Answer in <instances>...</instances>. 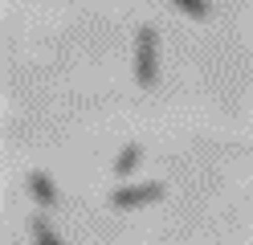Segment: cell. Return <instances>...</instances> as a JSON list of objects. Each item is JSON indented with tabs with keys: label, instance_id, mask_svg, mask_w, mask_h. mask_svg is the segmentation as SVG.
Instances as JSON below:
<instances>
[{
	"label": "cell",
	"instance_id": "277c9868",
	"mask_svg": "<svg viewBox=\"0 0 253 245\" xmlns=\"http://www.w3.org/2000/svg\"><path fill=\"white\" fill-rule=\"evenodd\" d=\"M139 159H143V147H139V143H126L123 151H119V159H115V176H131Z\"/></svg>",
	"mask_w": 253,
	"mask_h": 245
},
{
	"label": "cell",
	"instance_id": "6da1fadb",
	"mask_svg": "<svg viewBox=\"0 0 253 245\" xmlns=\"http://www.w3.org/2000/svg\"><path fill=\"white\" fill-rule=\"evenodd\" d=\"M135 82H139V86H155V82H160L155 29H151V25H139V37H135Z\"/></svg>",
	"mask_w": 253,
	"mask_h": 245
},
{
	"label": "cell",
	"instance_id": "7a4b0ae2",
	"mask_svg": "<svg viewBox=\"0 0 253 245\" xmlns=\"http://www.w3.org/2000/svg\"><path fill=\"white\" fill-rule=\"evenodd\" d=\"M164 196V184H131V188H115L110 192V208H143V204H155Z\"/></svg>",
	"mask_w": 253,
	"mask_h": 245
},
{
	"label": "cell",
	"instance_id": "3957f363",
	"mask_svg": "<svg viewBox=\"0 0 253 245\" xmlns=\"http://www.w3.org/2000/svg\"><path fill=\"white\" fill-rule=\"evenodd\" d=\"M29 192H33V200L41 208H53L57 204V188H53V180L45 172H29Z\"/></svg>",
	"mask_w": 253,
	"mask_h": 245
},
{
	"label": "cell",
	"instance_id": "5b68a950",
	"mask_svg": "<svg viewBox=\"0 0 253 245\" xmlns=\"http://www.w3.org/2000/svg\"><path fill=\"white\" fill-rule=\"evenodd\" d=\"M171 4H176L184 16H192V21H209V0H171Z\"/></svg>",
	"mask_w": 253,
	"mask_h": 245
},
{
	"label": "cell",
	"instance_id": "8992f818",
	"mask_svg": "<svg viewBox=\"0 0 253 245\" xmlns=\"http://www.w3.org/2000/svg\"><path fill=\"white\" fill-rule=\"evenodd\" d=\"M33 237H37V245H61V237H57L41 217H33Z\"/></svg>",
	"mask_w": 253,
	"mask_h": 245
}]
</instances>
